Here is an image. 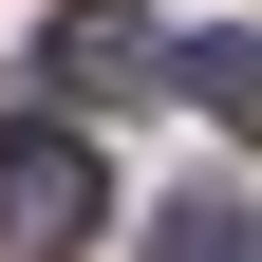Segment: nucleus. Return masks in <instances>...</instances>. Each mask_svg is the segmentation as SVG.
I'll return each mask as SVG.
<instances>
[{
    "label": "nucleus",
    "instance_id": "nucleus-1",
    "mask_svg": "<svg viewBox=\"0 0 262 262\" xmlns=\"http://www.w3.org/2000/svg\"><path fill=\"white\" fill-rule=\"evenodd\" d=\"M0 225H19V244H94V225H113V169H94L75 113H19L0 131Z\"/></svg>",
    "mask_w": 262,
    "mask_h": 262
},
{
    "label": "nucleus",
    "instance_id": "nucleus-2",
    "mask_svg": "<svg viewBox=\"0 0 262 262\" xmlns=\"http://www.w3.org/2000/svg\"><path fill=\"white\" fill-rule=\"evenodd\" d=\"M113 94H150V19H131V0H56V38H38V113H113Z\"/></svg>",
    "mask_w": 262,
    "mask_h": 262
},
{
    "label": "nucleus",
    "instance_id": "nucleus-3",
    "mask_svg": "<svg viewBox=\"0 0 262 262\" xmlns=\"http://www.w3.org/2000/svg\"><path fill=\"white\" fill-rule=\"evenodd\" d=\"M150 262H262V206L244 187H187V206H150Z\"/></svg>",
    "mask_w": 262,
    "mask_h": 262
},
{
    "label": "nucleus",
    "instance_id": "nucleus-4",
    "mask_svg": "<svg viewBox=\"0 0 262 262\" xmlns=\"http://www.w3.org/2000/svg\"><path fill=\"white\" fill-rule=\"evenodd\" d=\"M169 75H187V94H206V113H225V131H244V150H262V38H187Z\"/></svg>",
    "mask_w": 262,
    "mask_h": 262
}]
</instances>
